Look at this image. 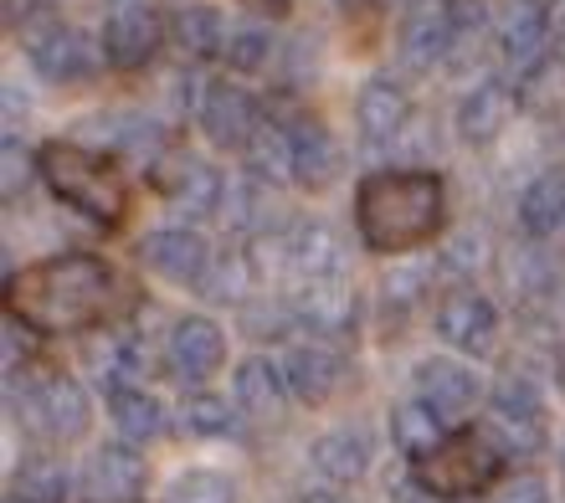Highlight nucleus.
I'll return each instance as SVG.
<instances>
[{
  "label": "nucleus",
  "instance_id": "nucleus-1",
  "mask_svg": "<svg viewBox=\"0 0 565 503\" xmlns=\"http://www.w3.org/2000/svg\"><path fill=\"white\" fill-rule=\"evenodd\" d=\"M114 293H119V278L104 257L57 252V257L31 263L26 272H11L6 313L31 324L36 334H83V329L108 319Z\"/></svg>",
  "mask_w": 565,
  "mask_h": 503
},
{
  "label": "nucleus",
  "instance_id": "nucleus-2",
  "mask_svg": "<svg viewBox=\"0 0 565 503\" xmlns=\"http://www.w3.org/2000/svg\"><path fill=\"white\" fill-rule=\"evenodd\" d=\"M447 180L437 170H375L355 191V232L381 257L427 247L443 232Z\"/></svg>",
  "mask_w": 565,
  "mask_h": 503
},
{
  "label": "nucleus",
  "instance_id": "nucleus-3",
  "mask_svg": "<svg viewBox=\"0 0 565 503\" xmlns=\"http://www.w3.org/2000/svg\"><path fill=\"white\" fill-rule=\"evenodd\" d=\"M42 160V180L46 191L57 195L62 206H73L83 222L93 226H119L129 216V185H124L119 164L98 154L88 145H67V139H52V145L36 154Z\"/></svg>",
  "mask_w": 565,
  "mask_h": 503
},
{
  "label": "nucleus",
  "instance_id": "nucleus-4",
  "mask_svg": "<svg viewBox=\"0 0 565 503\" xmlns=\"http://www.w3.org/2000/svg\"><path fill=\"white\" fill-rule=\"evenodd\" d=\"M499 473H504V447L493 442L483 427L478 431H452L431 458L412 462V478H417L431 499H443V503H468L483 489H499V483H504Z\"/></svg>",
  "mask_w": 565,
  "mask_h": 503
},
{
  "label": "nucleus",
  "instance_id": "nucleus-5",
  "mask_svg": "<svg viewBox=\"0 0 565 503\" xmlns=\"http://www.w3.org/2000/svg\"><path fill=\"white\" fill-rule=\"evenodd\" d=\"M21 46H26L31 67H36L46 83H57V88L88 83V77L98 73V62H104V46L93 42L88 31L67 26V21H57L52 11H31V21L21 26Z\"/></svg>",
  "mask_w": 565,
  "mask_h": 503
},
{
  "label": "nucleus",
  "instance_id": "nucleus-6",
  "mask_svg": "<svg viewBox=\"0 0 565 503\" xmlns=\"http://www.w3.org/2000/svg\"><path fill=\"white\" fill-rule=\"evenodd\" d=\"M11 406L31 431H42L46 442H77V437H88L93 406H88V390L73 375H46V381H36L26 390V400H11Z\"/></svg>",
  "mask_w": 565,
  "mask_h": 503
},
{
  "label": "nucleus",
  "instance_id": "nucleus-7",
  "mask_svg": "<svg viewBox=\"0 0 565 503\" xmlns=\"http://www.w3.org/2000/svg\"><path fill=\"white\" fill-rule=\"evenodd\" d=\"M164 21L154 6L145 0H119L114 11L104 15V31H98V46H104V62L119 67V73H139L154 52H160V36H164Z\"/></svg>",
  "mask_w": 565,
  "mask_h": 503
},
{
  "label": "nucleus",
  "instance_id": "nucleus-8",
  "mask_svg": "<svg viewBox=\"0 0 565 503\" xmlns=\"http://www.w3.org/2000/svg\"><path fill=\"white\" fill-rule=\"evenodd\" d=\"M154 185L170 201V211L191 216V222H206L216 216L226 201V180L216 175V164L195 160V154H170V160L154 170Z\"/></svg>",
  "mask_w": 565,
  "mask_h": 503
},
{
  "label": "nucleus",
  "instance_id": "nucleus-9",
  "mask_svg": "<svg viewBox=\"0 0 565 503\" xmlns=\"http://www.w3.org/2000/svg\"><path fill=\"white\" fill-rule=\"evenodd\" d=\"M514 119H520V88L504 83V77H483V83H473V88L462 93L458 139L483 149V145H493V139H504Z\"/></svg>",
  "mask_w": 565,
  "mask_h": 503
},
{
  "label": "nucleus",
  "instance_id": "nucleus-10",
  "mask_svg": "<svg viewBox=\"0 0 565 503\" xmlns=\"http://www.w3.org/2000/svg\"><path fill=\"white\" fill-rule=\"evenodd\" d=\"M211 257H216V252H211L206 237L191 232V226H160V232H149V237L139 242V263L164 282H191V288H201Z\"/></svg>",
  "mask_w": 565,
  "mask_h": 503
},
{
  "label": "nucleus",
  "instance_id": "nucleus-11",
  "mask_svg": "<svg viewBox=\"0 0 565 503\" xmlns=\"http://www.w3.org/2000/svg\"><path fill=\"white\" fill-rule=\"evenodd\" d=\"M437 340L462 350V355H489L499 340V309L473 288H452L437 303Z\"/></svg>",
  "mask_w": 565,
  "mask_h": 503
},
{
  "label": "nucleus",
  "instance_id": "nucleus-12",
  "mask_svg": "<svg viewBox=\"0 0 565 503\" xmlns=\"http://www.w3.org/2000/svg\"><path fill=\"white\" fill-rule=\"evenodd\" d=\"M149 483V468L129 442L98 447L83 468V499L88 503H139Z\"/></svg>",
  "mask_w": 565,
  "mask_h": 503
},
{
  "label": "nucleus",
  "instance_id": "nucleus-13",
  "mask_svg": "<svg viewBox=\"0 0 565 503\" xmlns=\"http://www.w3.org/2000/svg\"><path fill=\"white\" fill-rule=\"evenodd\" d=\"M355 124H360V139L371 149H396L417 119H412V98H406L402 83L371 77L355 98Z\"/></svg>",
  "mask_w": 565,
  "mask_h": 503
},
{
  "label": "nucleus",
  "instance_id": "nucleus-14",
  "mask_svg": "<svg viewBox=\"0 0 565 503\" xmlns=\"http://www.w3.org/2000/svg\"><path fill=\"white\" fill-rule=\"evenodd\" d=\"M164 360H170V371H175L180 381H211L226 360L222 324L206 319V313H185V319H175L170 340H164Z\"/></svg>",
  "mask_w": 565,
  "mask_h": 503
},
{
  "label": "nucleus",
  "instance_id": "nucleus-15",
  "mask_svg": "<svg viewBox=\"0 0 565 503\" xmlns=\"http://www.w3.org/2000/svg\"><path fill=\"white\" fill-rule=\"evenodd\" d=\"M340 278H344L340 232L329 222L288 226V282L294 288H313V282H340Z\"/></svg>",
  "mask_w": 565,
  "mask_h": 503
},
{
  "label": "nucleus",
  "instance_id": "nucleus-16",
  "mask_svg": "<svg viewBox=\"0 0 565 503\" xmlns=\"http://www.w3.org/2000/svg\"><path fill=\"white\" fill-rule=\"evenodd\" d=\"M282 375H288V390H294V400H303V406H324L334 390L344 385V355L340 344L329 340H303L288 350V360H282Z\"/></svg>",
  "mask_w": 565,
  "mask_h": 503
},
{
  "label": "nucleus",
  "instance_id": "nucleus-17",
  "mask_svg": "<svg viewBox=\"0 0 565 503\" xmlns=\"http://www.w3.org/2000/svg\"><path fill=\"white\" fill-rule=\"evenodd\" d=\"M294 313H298V324L309 329L313 340H329V344H340L355 334V319H360V303L355 293L340 282H313V288H298L294 293Z\"/></svg>",
  "mask_w": 565,
  "mask_h": 503
},
{
  "label": "nucleus",
  "instance_id": "nucleus-18",
  "mask_svg": "<svg viewBox=\"0 0 565 503\" xmlns=\"http://www.w3.org/2000/svg\"><path fill=\"white\" fill-rule=\"evenodd\" d=\"M257 104L242 83H211V98L201 108V133L216 149H247L257 133Z\"/></svg>",
  "mask_w": 565,
  "mask_h": 503
},
{
  "label": "nucleus",
  "instance_id": "nucleus-19",
  "mask_svg": "<svg viewBox=\"0 0 565 503\" xmlns=\"http://www.w3.org/2000/svg\"><path fill=\"white\" fill-rule=\"evenodd\" d=\"M493 278L514 303H535L555 288V257L540 242H509L493 252Z\"/></svg>",
  "mask_w": 565,
  "mask_h": 503
},
{
  "label": "nucleus",
  "instance_id": "nucleus-20",
  "mask_svg": "<svg viewBox=\"0 0 565 503\" xmlns=\"http://www.w3.org/2000/svg\"><path fill=\"white\" fill-rule=\"evenodd\" d=\"M493 31H499V46L509 62L535 67L545 57V42H551V6L545 0H504L493 15Z\"/></svg>",
  "mask_w": 565,
  "mask_h": 503
},
{
  "label": "nucleus",
  "instance_id": "nucleus-21",
  "mask_svg": "<svg viewBox=\"0 0 565 503\" xmlns=\"http://www.w3.org/2000/svg\"><path fill=\"white\" fill-rule=\"evenodd\" d=\"M417 400L431 406L443 421H458V416L473 411L478 381L468 365H458V360H422L417 365Z\"/></svg>",
  "mask_w": 565,
  "mask_h": 503
},
{
  "label": "nucleus",
  "instance_id": "nucleus-22",
  "mask_svg": "<svg viewBox=\"0 0 565 503\" xmlns=\"http://www.w3.org/2000/svg\"><path fill=\"white\" fill-rule=\"evenodd\" d=\"M340 145H334V133L324 129L319 119H298L294 124V185L303 191H324L340 180Z\"/></svg>",
  "mask_w": 565,
  "mask_h": 503
},
{
  "label": "nucleus",
  "instance_id": "nucleus-23",
  "mask_svg": "<svg viewBox=\"0 0 565 503\" xmlns=\"http://www.w3.org/2000/svg\"><path fill=\"white\" fill-rule=\"evenodd\" d=\"M458 42H462V31L447 15V6H431V11H417L402 21V57L412 67H437V62H447L458 52Z\"/></svg>",
  "mask_w": 565,
  "mask_h": 503
},
{
  "label": "nucleus",
  "instance_id": "nucleus-24",
  "mask_svg": "<svg viewBox=\"0 0 565 503\" xmlns=\"http://www.w3.org/2000/svg\"><path fill=\"white\" fill-rule=\"evenodd\" d=\"M371 458H375V447L365 427H334L313 442V468L329 483H360V478L371 473Z\"/></svg>",
  "mask_w": 565,
  "mask_h": 503
},
{
  "label": "nucleus",
  "instance_id": "nucleus-25",
  "mask_svg": "<svg viewBox=\"0 0 565 503\" xmlns=\"http://www.w3.org/2000/svg\"><path fill=\"white\" fill-rule=\"evenodd\" d=\"M288 375L273 360H242L237 365V411H247L253 421H278L288 406Z\"/></svg>",
  "mask_w": 565,
  "mask_h": 503
},
{
  "label": "nucleus",
  "instance_id": "nucleus-26",
  "mask_svg": "<svg viewBox=\"0 0 565 503\" xmlns=\"http://www.w3.org/2000/svg\"><path fill=\"white\" fill-rule=\"evenodd\" d=\"M170 42L185 52V57H226V42H232V31H226V15L216 6H180L170 15Z\"/></svg>",
  "mask_w": 565,
  "mask_h": 503
},
{
  "label": "nucleus",
  "instance_id": "nucleus-27",
  "mask_svg": "<svg viewBox=\"0 0 565 503\" xmlns=\"http://www.w3.org/2000/svg\"><path fill=\"white\" fill-rule=\"evenodd\" d=\"M489 421H509V427H545V390L535 375L509 371L493 381L489 390Z\"/></svg>",
  "mask_w": 565,
  "mask_h": 503
},
{
  "label": "nucleus",
  "instance_id": "nucleus-28",
  "mask_svg": "<svg viewBox=\"0 0 565 503\" xmlns=\"http://www.w3.org/2000/svg\"><path fill=\"white\" fill-rule=\"evenodd\" d=\"M447 437H452L447 421L431 411V406H422V400H402V406L391 411V442H396V452H402L406 462L431 458Z\"/></svg>",
  "mask_w": 565,
  "mask_h": 503
},
{
  "label": "nucleus",
  "instance_id": "nucleus-29",
  "mask_svg": "<svg viewBox=\"0 0 565 503\" xmlns=\"http://www.w3.org/2000/svg\"><path fill=\"white\" fill-rule=\"evenodd\" d=\"M88 371L98 375L104 396L135 390V381L145 375V350H139L129 334H108V340H93V344H88Z\"/></svg>",
  "mask_w": 565,
  "mask_h": 503
},
{
  "label": "nucleus",
  "instance_id": "nucleus-30",
  "mask_svg": "<svg viewBox=\"0 0 565 503\" xmlns=\"http://www.w3.org/2000/svg\"><path fill=\"white\" fill-rule=\"evenodd\" d=\"M520 226L530 237H555L565 226V170H545L524 185L520 195Z\"/></svg>",
  "mask_w": 565,
  "mask_h": 503
},
{
  "label": "nucleus",
  "instance_id": "nucleus-31",
  "mask_svg": "<svg viewBox=\"0 0 565 503\" xmlns=\"http://www.w3.org/2000/svg\"><path fill=\"white\" fill-rule=\"evenodd\" d=\"M242 154H247L253 180H263V185H282V180H294V129H282L278 119L257 124L253 145L242 149Z\"/></svg>",
  "mask_w": 565,
  "mask_h": 503
},
{
  "label": "nucleus",
  "instance_id": "nucleus-32",
  "mask_svg": "<svg viewBox=\"0 0 565 503\" xmlns=\"http://www.w3.org/2000/svg\"><path fill=\"white\" fill-rule=\"evenodd\" d=\"M67 493H73V473L57 458H26L11 478L15 503H67Z\"/></svg>",
  "mask_w": 565,
  "mask_h": 503
},
{
  "label": "nucleus",
  "instance_id": "nucleus-33",
  "mask_svg": "<svg viewBox=\"0 0 565 503\" xmlns=\"http://www.w3.org/2000/svg\"><path fill=\"white\" fill-rule=\"evenodd\" d=\"M108 416H114V427H119V437L129 447L135 442H149V437H160L164 431V411L160 400L149 396V390H119V396H108Z\"/></svg>",
  "mask_w": 565,
  "mask_h": 503
},
{
  "label": "nucleus",
  "instance_id": "nucleus-34",
  "mask_svg": "<svg viewBox=\"0 0 565 503\" xmlns=\"http://www.w3.org/2000/svg\"><path fill=\"white\" fill-rule=\"evenodd\" d=\"M257 282L253 263H247V252H222V257H211L206 278H201V288L195 293L206 298V303H247V288Z\"/></svg>",
  "mask_w": 565,
  "mask_h": 503
},
{
  "label": "nucleus",
  "instance_id": "nucleus-35",
  "mask_svg": "<svg viewBox=\"0 0 565 503\" xmlns=\"http://www.w3.org/2000/svg\"><path fill=\"white\" fill-rule=\"evenodd\" d=\"M232 400L216 396V390H195V396L180 400V431L185 437H226L232 431Z\"/></svg>",
  "mask_w": 565,
  "mask_h": 503
},
{
  "label": "nucleus",
  "instance_id": "nucleus-36",
  "mask_svg": "<svg viewBox=\"0 0 565 503\" xmlns=\"http://www.w3.org/2000/svg\"><path fill=\"white\" fill-rule=\"evenodd\" d=\"M263 201H268V185L247 175V180H232V185H226L222 211L237 232H257V237H263V232H268V206H263Z\"/></svg>",
  "mask_w": 565,
  "mask_h": 503
},
{
  "label": "nucleus",
  "instance_id": "nucleus-37",
  "mask_svg": "<svg viewBox=\"0 0 565 503\" xmlns=\"http://www.w3.org/2000/svg\"><path fill=\"white\" fill-rule=\"evenodd\" d=\"M288 329H298V313H294V298H247L242 303V334L253 340H282Z\"/></svg>",
  "mask_w": 565,
  "mask_h": 503
},
{
  "label": "nucleus",
  "instance_id": "nucleus-38",
  "mask_svg": "<svg viewBox=\"0 0 565 503\" xmlns=\"http://www.w3.org/2000/svg\"><path fill=\"white\" fill-rule=\"evenodd\" d=\"M164 503H237V483L216 468H191L164 489Z\"/></svg>",
  "mask_w": 565,
  "mask_h": 503
},
{
  "label": "nucleus",
  "instance_id": "nucleus-39",
  "mask_svg": "<svg viewBox=\"0 0 565 503\" xmlns=\"http://www.w3.org/2000/svg\"><path fill=\"white\" fill-rule=\"evenodd\" d=\"M31 175H42V160H36L15 133H6V145H0V195H6V201H21Z\"/></svg>",
  "mask_w": 565,
  "mask_h": 503
},
{
  "label": "nucleus",
  "instance_id": "nucleus-40",
  "mask_svg": "<svg viewBox=\"0 0 565 503\" xmlns=\"http://www.w3.org/2000/svg\"><path fill=\"white\" fill-rule=\"evenodd\" d=\"M427 278H431L427 267H396V272H386V278H381V309H386V319L391 313L406 319V309L427 293Z\"/></svg>",
  "mask_w": 565,
  "mask_h": 503
},
{
  "label": "nucleus",
  "instance_id": "nucleus-41",
  "mask_svg": "<svg viewBox=\"0 0 565 503\" xmlns=\"http://www.w3.org/2000/svg\"><path fill=\"white\" fill-rule=\"evenodd\" d=\"M268 57H273V31H263V26H237L232 31V42H226L232 73H263Z\"/></svg>",
  "mask_w": 565,
  "mask_h": 503
},
{
  "label": "nucleus",
  "instance_id": "nucleus-42",
  "mask_svg": "<svg viewBox=\"0 0 565 503\" xmlns=\"http://www.w3.org/2000/svg\"><path fill=\"white\" fill-rule=\"evenodd\" d=\"M489 257V237L478 232V226H462V232H452L443 247V263L452 267V272H473L478 263Z\"/></svg>",
  "mask_w": 565,
  "mask_h": 503
},
{
  "label": "nucleus",
  "instance_id": "nucleus-43",
  "mask_svg": "<svg viewBox=\"0 0 565 503\" xmlns=\"http://www.w3.org/2000/svg\"><path fill=\"white\" fill-rule=\"evenodd\" d=\"M489 503H551V483H545V473L524 468V473H509L504 483L489 493Z\"/></svg>",
  "mask_w": 565,
  "mask_h": 503
},
{
  "label": "nucleus",
  "instance_id": "nucleus-44",
  "mask_svg": "<svg viewBox=\"0 0 565 503\" xmlns=\"http://www.w3.org/2000/svg\"><path fill=\"white\" fill-rule=\"evenodd\" d=\"M31 334H36V329L6 313V371H11V381L26 371V360H31Z\"/></svg>",
  "mask_w": 565,
  "mask_h": 503
},
{
  "label": "nucleus",
  "instance_id": "nucleus-45",
  "mask_svg": "<svg viewBox=\"0 0 565 503\" xmlns=\"http://www.w3.org/2000/svg\"><path fill=\"white\" fill-rule=\"evenodd\" d=\"M396 503H443V499H431V493H427V489H422L417 478H406L402 489H396Z\"/></svg>",
  "mask_w": 565,
  "mask_h": 503
},
{
  "label": "nucleus",
  "instance_id": "nucleus-46",
  "mask_svg": "<svg viewBox=\"0 0 565 503\" xmlns=\"http://www.w3.org/2000/svg\"><path fill=\"white\" fill-rule=\"evenodd\" d=\"M381 6H391V11H402V21H406V15H417V11H431L437 0H381Z\"/></svg>",
  "mask_w": 565,
  "mask_h": 503
},
{
  "label": "nucleus",
  "instance_id": "nucleus-47",
  "mask_svg": "<svg viewBox=\"0 0 565 503\" xmlns=\"http://www.w3.org/2000/svg\"><path fill=\"white\" fill-rule=\"evenodd\" d=\"M303 503H344V499H340V493H309Z\"/></svg>",
  "mask_w": 565,
  "mask_h": 503
},
{
  "label": "nucleus",
  "instance_id": "nucleus-48",
  "mask_svg": "<svg viewBox=\"0 0 565 503\" xmlns=\"http://www.w3.org/2000/svg\"><path fill=\"white\" fill-rule=\"evenodd\" d=\"M561 57H565V26H561Z\"/></svg>",
  "mask_w": 565,
  "mask_h": 503
},
{
  "label": "nucleus",
  "instance_id": "nucleus-49",
  "mask_svg": "<svg viewBox=\"0 0 565 503\" xmlns=\"http://www.w3.org/2000/svg\"><path fill=\"white\" fill-rule=\"evenodd\" d=\"M561 381H565V365H561Z\"/></svg>",
  "mask_w": 565,
  "mask_h": 503
},
{
  "label": "nucleus",
  "instance_id": "nucleus-50",
  "mask_svg": "<svg viewBox=\"0 0 565 503\" xmlns=\"http://www.w3.org/2000/svg\"><path fill=\"white\" fill-rule=\"evenodd\" d=\"M6 503H15V499H6Z\"/></svg>",
  "mask_w": 565,
  "mask_h": 503
}]
</instances>
